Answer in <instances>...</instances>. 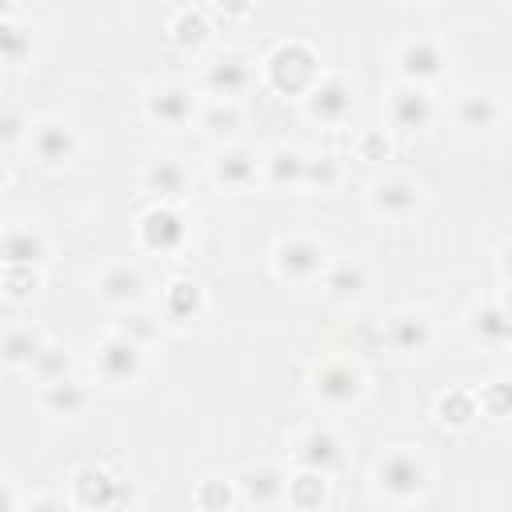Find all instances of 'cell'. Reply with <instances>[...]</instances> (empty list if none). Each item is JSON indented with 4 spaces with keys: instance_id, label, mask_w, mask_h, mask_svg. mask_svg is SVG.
Instances as JSON below:
<instances>
[{
    "instance_id": "cell-9",
    "label": "cell",
    "mask_w": 512,
    "mask_h": 512,
    "mask_svg": "<svg viewBox=\"0 0 512 512\" xmlns=\"http://www.w3.org/2000/svg\"><path fill=\"white\" fill-rule=\"evenodd\" d=\"M144 364H148V348L132 344L128 336H120L112 328L92 348V372H96V380L104 388H132V384H140Z\"/></svg>"
},
{
    "instance_id": "cell-40",
    "label": "cell",
    "mask_w": 512,
    "mask_h": 512,
    "mask_svg": "<svg viewBox=\"0 0 512 512\" xmlns=\"http://www.w3.org/2000/svg\"><path fill=\"white\" fill-rule=\"evenodd\" d=\"M352 148H356V160H364V164H384V160H392V136H388L384 128H364Z\"/></svg>"
},
{
    "instance_id": "cell-27",
    "label": "cell",
    "mask_w": 512,
    "mask_h": 512,
    "mask_svg": "<svg viewBox=\"0 0 512 512\" xmlns=\"http://www.w3.org/2000/svg\"><path fill=\"white\" fill-rule=\"evenodd\" d=\"M196 128H200L208 140H216V144L236 140L240 128H244V100H224V96L200 100V108H196Z\"/></svg>"
},
{
    "instance_id": "cell-30",
    "label": "cell",
    "mask_w": 512,
    "mask_h": 512,
    "mask_svg": "<svg viewBox=\"0 0 512 512\" xmlns=\"http://www.w3.org/2000/svg\"><path fill=\"white\" fill-rule=\"evenodd\" d=\"M476 416H480V408H476V392L472 388H444L436 396V404H432V420L444 432H464V428L476 424Z\"/></svg>"
},
{
    "instance_id": "cell-26",
    "label": "cell",
    "mask_w": 512,
    "mask_h": 512,
    "mask_svg": "<svg viewBox=\"0 0 512 512\" xmlns=\"http://www.w3.org/2000/svg\"><path fill=\"white\" fill-rule=\"evenodd\" d=\"M232 480H236L240 504H256V508L284 504V480H288V472L276 468V464H252V468L236 472Z\"/></svg>"
},
{
    "instance_id": "cell-32",
    "label": "cell",
    "mask_w": 512,
    "mask_h": 512,
    "mask_svg": "<svg viewBox=\"0 0 512 512\" xmlns=\"http://www.w3.org/2000/svg\"><path fill=\"white\" fill-rule=\"evenodd\" d=\"M48 340H52V336H48L44 328H36V324H16V328H8V332L0 336V360L24 372Z\"/></svg>"
},
{
    "instance_id": "cell-5",
    "label": "cell",
    "mask_w": 512,
    "mask_h": 512,
    "mask_svg": "<svg viewBox=\"0 0 512 512\" xmlns=\"http://www.w3.org/2000/svg\"><path fill=\"white\" fill-rule=\"evenodd\" d=\"M24 148H28V156H32L44 172H64V168L76 164L84 140H80V132H76L64 116H36V120H28Z\"/></svg>"
},
{
    "instance_id": "cell-36",
    "label": "cell",
    "mask_w": 512,
    "mask_h": 512,
    "mask_svg": "<svg viewBox=\"0 0 512 512\" xmlns=\"http://www.w3.org/2000/svg\"><path fill=\"white\" fill-rule=\"evenodd\" d=\"M36 384H44V380H56V376H68V372H76V356L64 348V344H56V340H48L40 352H36V360L24 368Z\"/></svg>"
},
{
    "instance_id": "cell-43",
    "label": "cell",
    "mask_w": 512,
    "mask_h": 512,
    "mask_svg": "<svg viewBox=\"0 0 512 512\" xmlns=\"http://www.w3.org/2000/svg\"><path fill=\"white\" fill-rule=\"evenodd\" d=\"M8 508H20V492L8 480H0V512H8Z\"/></svg>"
},
{
    "instance_id": "cell-20",
    "label": "cell",
    "mask_w": 512,
    "mask_h": 512,
    "mask_svg": "<svg viewBox=\"0 0 512 512\" xmlns=\"http://www.w3.org/2000/svg\"><path fill=\"white\" fill-rule=\"evenodd\" d=\"M140 188L156 204H184L192 196V168L176 156H156L140 168Z\"/></svg>"
},
{
    "instance_id": "cell-29",
    "label": "cell",
    "mask_w": 512,
    "mask_h": 512,
    "mask_svg": "<svg viewBox=\"0 0 512 512\" xmlns=\"http://www.w3.org/2000/svg\"><path fill=\"white\" fill-rule=\"evenodd\" d=\"M328 496H332V480H328V472H320V468H292L288 480H284V504H292V508H300V512L324 508Z\"/></svg>"
},
{
    "instance_id": "cell-23",
    "label": "cell",
    "mask_w": 512,
    "mask_h": 512,
    "mask_svg": "<svg viewBox=\"0 0 512 512\" xmlns=\"http://www.w3.org/2000/svg\"><path fill=\"white\" fill-rule=\"evenodd\" d=\"M452 120H456V128H464V132L488 136V132H496L500 120H504V100H500L496 92H488V88L460 92L456 104H452Z\"/></svg>"
},
{
    "instance_id": "cell-46",
    "label": "cell",
    "mask_w": 512,
    "mask_h": 512,
    "mask_svg": "<svg viewBox=\"0 0 512 512\" xmlns=\"http://www.w3.org/2000/svg\"><path fill=\"white\" fill-rule=\"evenodd\" d=\"M0 220H4V204H0Z\"/></svg>"
},
{
    "instance_id": "cell-12",
    "label": "cell",
    "mask_w": 512,
    "mask_h": 512,
    "mask_svg": "<svg viewBox=\"0 0 512 512\" xmlns=\"http://www.w3.org/2000/svg\"><path fill=\"white\" fill-rule=\"evenodd\" d=\"M380 340L396 352V356H424L436 344V316L424 304H400L384 316L380 324Z\"/></svg>"
},
{
    "instance_id": "cell-11",
    "label": "cell",
    "mask_w": 512,
    "mask_h": 512,
    "mask_svg": "<svg viewBox=\"0 0 512 512\" xmlns=\"http://www.w3.org/2000/svg\"><path fill=\"white\" fill-rule=\"evenodd\" d=\"M364 200H368V212H372L376 220L408 224V220L424 208L428 192H424L420 180H412V176H404V172H388V176H380V180L368 184Z\"/></svg>"
},
{
    "instance_id": "cell-24",
    "label": "cell",
    "mask_w": 512,
    "mask_h": 512,
    "mask_svg": "<svg viewBox=\"0 0 512 512\" xmlns=\"http://www.w3.org/2000/svg\"><path fill=\"white\" fill-rule=\"evenodd\" d=\"M464 336L488 352H504L508 340H512V320H508V308L500 300H484L476 308H468L464 316Z\"/></svg>"
},
{
    "instance_id": "cell-19",
    "label": "cell",
    "mask_w": 512,
    "mask_h": 512,
    "mask_svg": "<svg viewBox=\"0 0 512 512\" xmlns=\"http://www.w3.org/2000/svg\"><path fill=\"white\" fill-rule=\"evenodd\" d=\"M52 240L40 228V220H0V264H48Z\"/></svg>"
},
{
    "instance_id": "cell-7",
    "label": "cell",
    "mask_w": 512,
    "mask_h": 512,
    "mask_svg": "<svg viewBox=\"0 0 512 512\" xmlns=\"http://www.w3.org/2000/svg\"><path fill=\"white\" fill-rule=\"evenodd\" d=\"M260 80V60L244 48H224L200 68V92L204 96H224V100H244Z\"/></svg>"
},
{
    "instance_id": "cell-37",
    "label": "cell",
    "mask_w": 512,
    "mask_h": 512,
    "mask_svg": "<svg viewBox=\"0 0 512 512\" xmlns=\"http://www.w3.org/2000/svg\"><path fill=\"white\" fill-rule=\"evenodd\" d=\"M340 180H344V164L336 152H308V164H304L308 192H332Z\"/></svg>"
},
{
    "instance_id": "cell-33",
    "label": "cell",
    "mask_w": 512,
    "mask_h": 512,
    "mask_svg": "<svg viewBox=\"0 0 512 512\" xmlns=\"http://www.w3.org/2000/svg\"><path fill=\"white\" fill-rule=\"evenodd\" d=\"M44 288V268L40 264H0V292L16 304L32 300Z\"/></svg>"
},
{
    "instance_id": "cell-17",
    "label": "cell",
    "mask_w": 512,
    "mask_h": 512,
    "mask_svg": "<svg viewBox=\"0 0 512 512\" xmlns=\"http://www.w3.org/2000/svg\"><path fill=\"white\" fill-rule=\"evenodd\" d=\"M148 272L136 264V260H108L96 276H92V292L100 304L124 312V308H136L148 300Z\"/></svg>"
},
{
    "instance_id": "cell-25",
    "label": "cell",
    "mask_w": 512,
    "mask_h": 512,
    "mask_svg": "<svg viewBox=\"0 0 512 512\" xmlns=\"http://www.w3.org/2000/svg\"><path fill=\"white\" fill-rule=\"evenodd\" d=\"M208 312V292L192 276H176L160 292V320L164 324H192Z\"/></svg>"
},
{
    "instance_id": "cell-3",
    "label": "cell",
    "mask_w": 512,
    "mask_h": 512,
    "mask_svg": "<svg viewBox=\"0 0 512 512\" xmlns=\"http://www.w3.org/2000/svg\"><path fill=\"white\" fill-rule=\"evenodd\" d=\"M308 396L324 412H348L368 396V372L344 352H328L308 368Z\"/></svg>"
},
{
    "instance_id": "cell-10",
    "label": "cell",
    "mask_w": 512,
    "mask_h": 512,
    "mask_svg": "<svg viewBox=\"0 0 512 512\" xmlns=\"http://www.w3.org/2000/svg\"><path fill=\"white\" fill-rule=\"evenodd\" d=\"M260 168H264V152L252 148V144H244V140H224V144H216V152H212V160H208L212 184H216L220 192H228V196H244V192H252L256 184H264Z\"/></svg>"
},
{
    "instance_id": "cell-2",
    "label": "cell",
    "mask_w": 512,
    "mask_h": 512,
    "mask_svg": "<svg viewBox=\"0 0 512 512\" xmlns=\"http://www.w3.org/2000/svg\"><path fill=\"white\" fill-rule=\"evenodd\" d=\"M324 64H320V52L300 40V36H288V40H276L264 56H260V80L276 92V96H292L300 100L316 80H320Z\"/></svg>"
},
{
    "instance_id": "cell-45",
    "label": "cell",
    "mask_w": 512,
    "mask_h": 512,
    "mask_svg": "<svg viewBox=\"0 0 512 512\" xmlns=\"http://www.w3.org/2000/svg\"><path fill=\"white\" fill-rule=\"evenodd\" d=\"M8 180H12V168H8V164H4V160H0V192H4V188H8Z\"/></svg>"
},
{
    "instance_id": "cell-16",
    "label": "cell",
    "mask_w": 512,
    "mask_h": 512,
    "mask_svg": "<svg viewBox=\"0 0 512 512\" xmlns=\"http://www.w3.org/2000/svg\"><path fill=\"white\" fill-rule=\"evenodd\" d=\"M128 480L116 476L108 464H80L68 480V504L72 508H120L128 504Z\"/></svg>"
},
{
    "instance_id": "cell-28",
    "label": "cell",
    "mask_w": 512,
    "mask_h": 512,
    "mask_svg": "<svg viewBox=\"0 0 512 512\" xmlns=\"http://www.w3.org/2000/svg\"><path fill=\"white\" fill-rule=\"evenodd\" d=\"M304 164H308V152L296 148V144H276L272 152H264V184L276 188V192H292V188H304Z\"/></svg>"
},
{
    "instance_id": "cell-38",
    "label": "cell",
    "mask_w": 512,
    "mask_h": 512,
    "mask_svg": "<svg viewBox=\"0 0 512 512\" xmlns=\"http://www.w3.org/2000/svg\"><path fill=\"white\" fill-rule=\"evenodd\" d=\"M32 56V32L16 16H0V64L16 68Z\"/></svg>"
},
{
    "instance_id": "cell-41",
    "label": "cell",
    "mask_w": 512,
    "mask_h": 512,
    "mask_svg": "<svg viewBox=\"0 0 512 512\" xmlns=\"http://www.w3.org/2000/svg\"><path fill=\"white\" fill-rule=\"evenodd\" d=\"M252 8H256V0H208V12L220 16L224 24H240V20H248Z\"/></svg>"
},
{
    "instance_id": "cell-8",
    "label": "cell",
    "mask_w": 512,
    "mask_h": 512,
    "mask_svg": "<svg viewBox=\"0 0 512 512\" xmlns=\"http://www.w3.org/2000/svg\"><path fill=\"white\" fill-rule=\"evenodd\" d=\"M304 116L320 128H344L356 112V80L348 72H320V80L300 96Z\"/></svg>"
},
{
    "instance_id": "cell-4",
    "label": "cell",
    "mask_w": 512,
    "mask_h": 512,
    "mask_svg": "<svg viewBox=\"0 0 512 512\" xmlns=\"http://www.w3.org/2000/svg\"><path fill=\"white\" fill-rule=\"evenodd\" d=\"M268 260H272L276 280H284V284H316L324 264L332 260V248L316 232H284V236H276Z\"/></svg>"
},
{
    "instance_id": "cell-13",
    "label": "cell",
    "mask_w": 512,
    "mask_h": 512,
    "mask_svg": "<svg viewBox=\"0 0 512 512\" xmlns=\"http://www.w3.org/2000/svg\"><path fill=\"white\" fill-rule=\"evenodd\" d=\"M392 68L400 80L428 88L448 72V48L428 32H412L392 48Z\"/></svg>"
},
{
    "instance_id": "cell-42",
    "label": "cell",
    "mask_w": 512,
    "mask_h": 512,
    "mask_svg": "<svg viewBox=\"0 0 512 512\" xmlns=\"http://www.w3.org/2000/svg\"><path fill=\"white\" fill-rule=\"evenodd\" d=\"M24 132H28V116L16 108H4L0 112V144H24Z\"/></svg>"
},
{
    "instance_id": "cell-1",
    "label": "cell",
    "mask_w": 512,
    "mask_h": 512,
    "mask_svg": "<svg viewBox=\"0 0 512 512\" xmlns=\"http://www.w3.org/2000/svg\"><path fill=\"white\" fill-rule=\"evenodd\" d=\"M432 484V464L412 444H392L372 464V492L388 504H416Z\"/></svg>"
},
{
    "instance_id": "cell-39",
    "label": "cell",
    "mask_w": 512,
    "mask_h": 512,
    "mask_svg": "<svg viewBox=\"0 0 512 512\" xmlns=\"http://www.w3.org/2000/svg\"><path fill=\"white\" fill-rule=\"evenodd\" d=\"M472 392H476L480 416H488V420H496V424H504V420L512 416V384H508V380H488V384H480V388H472Z\"/></svg>"
},
{
    "instance_id": "cell-21",
    "label": "cell",
    "mask_w": 512,
    "mask_h": 512,
    "mask_svg": "<svg viewBox=\"0 0 512 512\" xmlns=\"http://www.w3.org/2000/svg\"><path fill=\"white\" fill-rule=\"evenodd\" d=\"M316 284L332 304H360L372 288V272L360 256H332Z\"/></svg>"
},
{
    "instance_id": "cell-31",
    "label": "cell",
    "mask_w": 512,
    "mask_h": 512,
    "mask_svg": "<svg viewBox=\"0 0 512 512\" xmlns=\"http://www.w3.org/2000/svg\"><path fill=\"white\" fill-rule=\"evenodd\" d=\"M168 40L180 48V52H204L208 40H212V16L204 8H180L172 20H168Z\"/></svg>"
},
{
    "instance_id": "cell-6",
    "label": "cell",
    "mask_w": 512,
    "mask_h": 512,
    "mask_svg": "<svg viewBox=\"0 0 512 512\" xmlns=\"http://www.w3.org/2000/svg\"><path fill=\"white\" fill-rule=\"evenodd\" d=\"M200 88L184 84V80H156L144 88L140 96V108H144V120L160 132H180L188 124H196V108H200Z\"/></svg>"
},
{
    "instance_id": "cell-34",
    "label": "cell",
    "mask_w": 512,
    "mask_h": 512,
    "mask_svg": "<svg viewBox=\"0 0 512 512\" xmlns=\"http://www.w3.org/2000/svg\"><path fill=\"white\" fill-rule=\"evenodd\" d=\"M112 332L128 336V340L140 344V348H152V344L160 340V332H164V320L152 316V312H144V304H136V308H124V316L112 324Z\"/></svg>"
},
{
    "instance_id": "cell-44",
    "label": "cell",
    "mask_w": 512,
    "mask_h": 512,
    "mask_svg": "<svg viewBox=\"0 0 512 512\" xmlns=\"http://www.w3.org/2000/svg\"><path fill=\"white\" fill-rule=\"evenodd\" d=\"M64 504H68L64 496H36L32 500V508H64Z\"/></svg>"
},
{
    "instance_id": "cell-22",
    "label": "cell",
    "mask_w": 512,
    "mask_h": 512,
    "mask_svg": "<svg viewBox=\"0 0 512 512\" xmlns=\"http://www.w3.org/2000/svg\"><path fill=\"white\" fill-rule=\"evenodd\" d=\"M36 400H40V408H44L52 420H76V416L88 412V404H92V388H88L76 372H68V376L44 380L40 392H36Z\"/></svg>"
},
{
    "instance_id": "cell-14",
    "label": "cell",
    "mask_w": 512,
    "mask_h": 512,
    "mask_svg": "<svg viewBox=\"0 0 512 512\" xmlns=\"http://www.w3.org/2000/svg\"><path fill=\"white\" fill-rule=\"evenodd\" d=\"M136 244L144 252L156 256H176L188 244V216L180 212V204H148L136 216Z\"/></svg>"
},
{
    "instance_id": "cell-35",
    "label": "cell",
    "mask_w": 512,
    "mask_h": 512,
    "mask_svg": "<svg viewBox=\"0 0 512 512\" xmlns=\"http://www.w3.org/2000/svg\"><path fill=\"white\" fill-rule=\"evenodd\" d=\"M192 504L204 508V512H228L240 504V492H236V480L232 476H204L196 488H192Z\"/></svg>"
},
{
    "instance_id": "cell-15",
    "label": "cell",
    "mask_w": 512,
    "mask_h": 512,
    "mask_svg": "<svg viewBox=\"0 0 512 512\" xmlns=\"http://www.w3.org/2000/svg\"><path fill=\"white\" fill-rule=\"evenodd\" d=\"M288 460L292 468H320L332 476V468L344 460V436L328 420H312L288 436Z\"/></svg>"
},
{
    "instance_id": "cell-18",
    "label": "cell",
    "mask_w": 512,
    "mask_h": 512,
    "mask_svg": "<svg viewBox=\"0 0 512 512\" xmlns=\"http://www.w3.org/2000/svg\"><path fill=\"white\" fill-rule=\"evenodd\" d=\"M384 112H388V124L400 128V132H428L440 116V104L424 84L396 80L384 96Z\"/></svg>"
}]
</instances>
